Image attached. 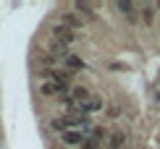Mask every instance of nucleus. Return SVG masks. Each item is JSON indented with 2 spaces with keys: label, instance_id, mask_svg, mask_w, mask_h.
I'll use <instances>...</instances> for the list:
<instances>
[{
  "label": "nucleus",
  "instance_id": "9",
  "mask_svg": "<svg viewBox=\"0 0 160 149\" xmlns=\"http://www.w3.org/2000/svg\"><path fill=\"white\" fill-rule=\"evenodd\" d=\"M116 8L121 11L129 21H137V5H134V3H116Z\"/></svg>",
  "mask_w": 160,
  "mask_h": 149
},
{
  "label": "nucleus",
  "instance_id": "7",
  "mask_svg": "<svg viewBox=\"0 0 160 149\" xmlns=\"http://www.w3.org/2000/svg\"><path fill=\"white\" fill-rule=\"evenodd\" d=\"M126 141H129V133H126V131H113V133H108V149H123Z\"/></svg>",
  "mask_w": 160,
  "mask_h": 149
},
{
  "label": "nucleus",
  "instance_id": "2",
  "mask_svg": "<svg viewBox=\"0 0 160 149\" xmlns=\"http://www.w3.org/2000/svg\"><path fill=\"white\" fill-rule=\"evenodd\" d=\"M50 39H55V42H61L63 47H71L76 42V31H71L68 26H63V24H52V29H50Z\"/></svg>",
  "mask_w": 160,
  "mask_h": 149
},
{
  "label": "nucleus",
  "instance_id": "1",
  "mask_svg": "<svg viewBox=\"0 0 160 149\" xmlns=\"http://www.w3.org/2000/svg\"><path fill=\"white\" fill-rule=\"evenodd\" d=\"M68 89H71V86L61 84V81H39V84H37V94H39V97H58V99H61L63 94H68Z\"/></svg>",
  "mask_w": 160,
  "mask_h": 149
},
{
  "label": "nucleus",
  "instance_id": "8",
  "mask_svg": "<svg viewBox=\"0 0 160 149\" xmlns=\"http://www.w3.org/2000/svg\"><path fill=\"white\" fill-rule=\"evenodd\" d=\"M68 97L74 99V102H87V99L92 97V92L87 89L84 84H74V86H71V89H68Z\"/></svg>",
  "mask_w": 160,
  "mask_h": 149
},
{
  "label": "nucleus",
  "instance_id": "11",
  "mask_svg": "<svg viewBox=\"0 0 160 149\" xmlns=\"http://www.w3.org/2000/svg\"><path fill=\"white\" fill-rule=\"evenodd\" d=\"M139 13H142V21L147 24V26L155 24V5H144V8L139 11Z\"/></svg>",
  "mask_w": 160,
  "mask_h": 149
},
{
  "label": "nucleus",
  "instance_id": "12",
  "mask_svg": "<svg viewBox=\"0 0 160 149\" xmlns=\"http://www.w3.org/2000/svg\"><path fill=\"white\" fill-rule=\"evenodd\" d=\"M105 115H108V120H118L121 118V105H108L105 107Z\"/></svg>",
  "mask_w": 160,
  "mask_h": 149
},
{
  "label": "nucleus",
  "instance_id": "10",
  "mask_svg": "<svg viewBox=\"0 0 160 149\" xmlns=\"http://www.w3.org/2000/svg\"><path fill=\"white\" fill-rule=\"evenodd\" d=\"M74 11H79V16L84 18H95V5L92 3H74Z\"/></svg>",
  "mask_w": 160,
  "mask_h": 149
},
{
  "label": "nucleus",
  "instance_id": "5",
  "mask_svg": "<svg viewBox=\"0 0 160 149\" xmlns=\"http://www.w3.org/2000/svg\"><path fill=\"white\" fill-rule=\"evenodd\" d=\"M58 24L68 26L71 31H79V29H84V18L79 16V13H68V11H63L61 16H58Z\"/></svg>",
  "mask_w": 160,
  "mask_h": 149
},
{
  "label": "nucleus",
  "instance_id": "4",
  "mask_svg": "<svg viewBox=\"0 0 160 149\" xmlns=\"http://www.w3.org/2000/svg\"><path fill=\"white\" fill-rule=\"evenodd\" d=\"M102 110H105V99L100 94H92L87 102L76 105V115H95V113H102Z\"/></svg>",
  "mask_w": 160,
  "mask_h": 149
},
{
  "label": "nucleus",
  "instance_id": "13",
  "mask_svg": "<svg viewBox=\"0 0 160 149\" xmlns=\"http://www.w3.org/2000/svg\"><path fill=\"white\" fill-rule=\"evenodd\" d=\"M155 97H158V102H160V89H158V94H155Z\"/></svg>",
  "mask_w": 160,
  "mask_h": 149
},
{
  "label": "nucleus",
  "instance_id": "14",
  "mask_svg": "<svg viewBox=\"0 0 160 149\" xmlns=\"http://www.w3.org/2000/svg\"><path fill=\"white\" fill-rule=\"evenodd\" d=\"M155 8H158V11H160V3H158V5H155Z\"/></svg>",
  "mask_w": 160,
  "mask_h": 149
},
{
  "label": "nucleus",
  "instance_id": "6",
  "mask_svg": "<svg viewBox=\"0 0 160 149\" xmlns=\"http://www.w3.org/2000/svg\"><path fill=\"white\" fill-rule=\"evenodd\" d=\"M63 68L68 73H79V71H87V63L79 55H74V52H68V55L63 58Z\"/></svg>",
  "mask_w": 160,
  "mask_h": 149
},
{
  "label": "nucleus",
  "instance_id": "3",
  "mask_svg": "<svg viewBox=\"0 0 160 149\" xmlns=\"http://www.w3.org/2000/svg\"><path fill=\"white\" fill-rule=\"evenodd\" d=\"M58 139H61V144L68 147V149H82L87 144V131H79V128H74V131H63Z\"/></svg>",
  "mask_w": 160,
  "mask_h": 149
}]
</instances>
